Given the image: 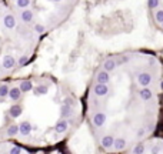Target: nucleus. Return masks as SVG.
<instances>
[{
    "instance_id": "obj_8",
    "label": "nucleus",
    "mask_w": 163,
    "mask_h": 154,
    "mask_svg": "<svg viewBox=\"0 0 163 154\" xmlns=\"http://www.w3.org/2000/svg\"><path fill=\"white\" fill-rule=\"evenodd\" d=\"M130 153H143V154H162L163 153V135L154 134L146 140L140 141L130 150Z\"/></svg>"
},
{
    "instance_id": "obj_7",
    "label": "nucleus",
    "mask_w": 163,
    "mask_h": 154,
    "mask_svg": "<svg viewBox=\"0 0 163 154\" xmlns=\"http://www.w3.org/2000/svg\"><path fill=\"white\" fill-rule=\"evenodd\" d=\"M66 150L70 153H100L97 145L93 140V135L87 128V126L82 121L65 141Z\"/></svg>"
},
{
    "instance_id": "obj_4",
    "label": "nucleus",
    "mask_w": 163,
    "mask_h": 154,
    "mask_svg": "<svg viewBox=\"0 0 163 154\" xmlns=\"http://www.w3.org/2000/svg\"><path fill=\"white\" fill-rule=\"evenodd\" d=\"M105 57L87 40L77 16L72 12L63 23L40 37L32 61L19 71L49 74L83 98Z\"/></svg>"
},
{
    "instance_id": "obj_3",
    "label": "nucleus",
    "mask_w": 163,
    "mask_h": 154,
    "mask_svg": "<svg viewBox=\"0 0 163 154\" xmlns=\"http://www.w3.org/2000/svg\"><path fill=\"white\" fill-rule=\"evenodd\" d=\"M73 13L87 40L103 56L126 50H163L149 0H79Z\"/></svg>"
},
{
    "instance_id": "obj_2",
    "label": "nucleus",
    "mask_w": 163,
    "mask_h": 154,
    "mask_svg": "<svg viewBox=\"0 0 163 154\" xmlns=\"http://www.w3.org/2000/svg\"><path fill=\"white\" fill-rule=\"evenodd\" d=\"M83 121V98L49 74L16 71L0 79V141L56 147Z\"/></svg>"
},
{
    "instance_id": "obj_6",
    "label": "nucleus",
    "mask_w": 163,
    "mask_h": 154,
    "mask_svg": "<svg viewBox=\"0 0 163 154\" xmlns=\"http://www.w3.org/2000/svg\"><path fill=\"white\" fill-rule=\"evenodd\" d=\"M24 24L42 37L75 10L79 0H5Z\"/></svg>"
},
{
    "instance_id": "obj_1",
    "label": "nucleus",
    "mask_w": 163,
    "mask_h": 154,
    "mask_svg": "<svg viewBox=\"0 0 163 154\" xmlns=\"http://www.w3.org/2000/svg\"><path fill=\"white\" fill-rule=\"evenodd\" d=\"M83 121L100 153H130L163 124V56L126 50L107 54L83 96Z\"/></svg>"
},
{
    "instance_id": "obj_10",
    "label": "nucleus",
    "mask_w": 163,
    "mask_h": 154,
    "mask_svg": "<svg viewBox=\"0 0 163 154\" xmlns=\"http://www.w3.org/2000/svg\"><path fill=\"white\" fill-rule=\"evenodd\" d=\"M0 153H10V154L27 153V149H24L23 145L17 144L14 141L3 140V141H0Z\"/></svg>"
},
{
    "instance_id": "obj_5",
    "label": "nucleus",
    "mask_w": 163,
    "mask_h": 154,
    "mask_svg": "<svg viewBox=\"0 0 163 154\" xmlns=\"http://www.w3.org/2000/svg\"><path fill=\"white\" fill-rule=\"evenodd\" d=\"M40 36L0 0V79L14 74L32 61Z\"/></svg>"
},
{
    "instance_id": "obj_9",
    "label": "nucleus",
    "mask_w": 163,
    "mask_h": 154,
    "mask_svg": "<svg viewBox=\"0 0 163 154\" xmlns=\"http://www.w3.org/2000/svg\"><path fill=\"white\" fill-rule=\"evenodd\" d=\"M149 7L153 26L163 43V0H149Z\"/></svg>"
}]
</instances>
